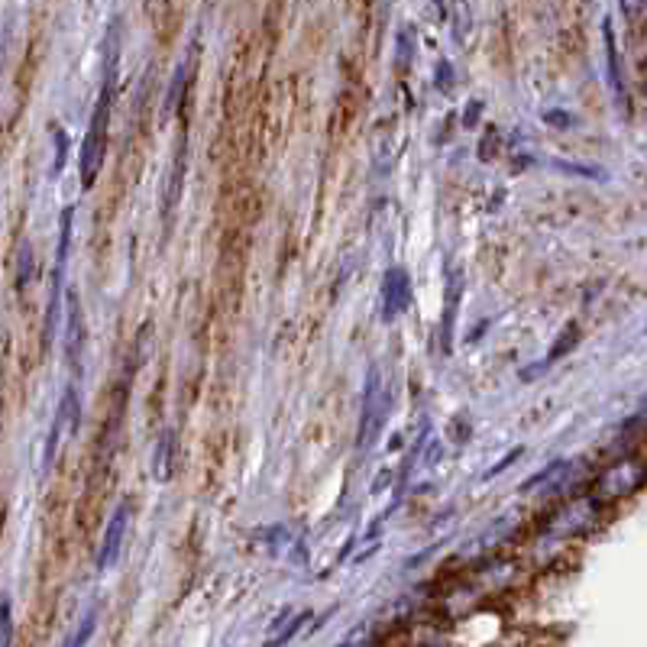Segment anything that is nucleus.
Listing matches in <instances>:
<instances>
[{
	"mask_svg": "<svg viewBox=\"0 0 647 647\" xmlns=\"http://www.w3.org/2000/svg\"><path fill=\"white\" fill-rule=\"evenodd\" d=\"M185 172H188V133H182V140H178V146H175V165H172V175H169V195H165V220H172V214L178 208Z\"/></svg>",
	"mask_w": 647,
	"mask_h": 647,
	"instance_id": "obj_8",
	"label": "nucleus"
},
{
	"mask_svg": "<svg viewBox=\"0 0 647 647\" xmlns=\"http://www.w3.org/2000/svg\"><path fill=\"white\" fill-rule=\"evenodd\" d=\"M599 518H602V502L596 499V495H583V499H576L567 508H560L547 531L557 534V538H576V534H586L589 528H593Z\"/></svg>",
	"mask_w": 647,
	"mask_h": 647,
	"instance_id": "obj_4",
	"label": "nucleus"
},
{
	"mask_svg": "<svg viewBox=\"0 0 647 647\" xmlns=\"http://www.w3.org/2000/svg\"><path fill=\"white\" fill-rule=\"evenodd\" d=\"M521 453H525V447H515L512 453H508V457H505V460H499V463H495V466H492V470H486V476H483V479H492V476H499V473H505V470H508V466H512V463H515V460L521 457Z\"/></svg>",
	"mask_w": 647,
	"mask_h": 647,
	"instance_id": "obj_21",
	"label": "nucleus"
},
{
	"mask_svg": "<svg viewBox=\"0 0 647 647\" xmlns=\"http://www.w3.org/2000/svg\"><path fill=\"white\" fill-rule=\"evenodd\" d=\"M68 321H65V360L68 366L81 369V350H85V314H81L78 292H68Z\"/></svg>",
	"mask_w": 647,
	"mask_h": 647,
	"instance_id": "obj_7",
	"label": "nucleus"
},
{
	"mask_svg": "<svg viewBox=\"0 0 647 647\" xmlns=\"http://www.w3.org/2000/svg\"><path fill=\"white\" fill-rule=\"evenodd\" d=\"M576 343H580V324H576V321H570L567 327L560 330V337H557V343H554V347H550V353H547L544 366H554V363L560 360V356H567V353H570V350L576 347Z\"/></svg>",
	"mask_w": 647,
	"mask_h": 647,
	"instance_id": "obj_13",
	"label": "nucleus"
},
{
	"mask_svg": "<svg viewBox=\"0 0 647 647\" xmlns=\"http://www.w3.org/2000/svg\"><path fill=\"white\" fill-rule=\"evenodd\" d=\"M389 408H392V398L389 389H385L379 366H369L366 373V389H363V408H360V450L373 447L382 428H385V418H389Z\"/></svg>",
	"mask_w": 647,
	"mask_h": 647,
	"instance_id": "obj_3",
	"label": "nucleus"
},
{
	"mask_svg": "<svg viewBox=\"0 0 647 647\" xmlns=\"http://www.w3.org/2000/svg\"><path fill=\"white\" fill-rule=\"evenodd\" d=\"M94 628H98V609H91L85 612V618L78 622V628H75V635L65 641V647H85L88 641H91V635H94Z\"/></svg>",
	"mask_w": 647,
	"mask_h": 647,
	"instance_id": "obj_16",
	"label": "nucleus"
},
{
	"mask_svg": "<svg viewBox=\"0 0 647 647\" xmlns=\"http://www.w3.org/2000/svg\"><path fill=\"white\" fill-rule=\"evenodd\" d=\"M52 143H55V162H52V175H62L65 162H68V133L59 123H52Z\"/></svg>",
	"mask_w": 647,
	"mask_h": 647,
	"instance_id": "obj_17",
	"label": "nucleus"
},
{
	"mask_svg": "<svg viewBox=\"0 0 647 647\" xmlns=\"http://www.w3.org/2000/svg\"><path fill=\"white\" fill-rule=\"evenodd\" d=\"M59 408L65 411V418H68V434H78V428H81V398H78V389L75 385H68V389L62 392V402H59Z\"/></svg>",
	"mask_w": 647,
	"mask_h": 647,
	"instance_id": "obj_15",
	"label": "nucleus"
},
{
	"mask_svg": "<svg viewBox=\"0 0 647 647\" xmlns=\"http://www.w3.org/2000/svg\"><path fill=\"white\" fill-rule=\"evenodd\" d=\"M567 473H570V463H567V460H557V463H550L547 470H541L538 476H531L528 483H521V492H538L544 483L554 486V483H560V479L567 476Z\"/></svg>",
	"mask_w": 647,
	"mask_h": 647,
	"instance_id": "obj_14",
	"label": "nucleus"
},
{
	"mask_svg": "<svg viewBox=\"0 0 647 647\" xmlns=\"http://www.w3.org/2000/svg\"><path fill=\"white\" fill-rule=\"evenodd\" d=\"M130 515H133L130 502H120L114 508V515H110L107 528H104V538H101V550H98V570L101 573H107L117 563L123 538H127V528H130Z\"/></svg>",
	"mask_w": 647,
	"mask_h": 647,
	"instance_id": "obj_6",
	"label": "nucleus"
},
{
	"mask_svg": "<svg viewBox=\"0 0 647 647\" xmlns=\"http://www.w3.org/2000/svg\"><path fill=\"white\" fill-rule=\"evenodd\" d=\"M33 279V246L20 243V263H17V292H26V285Z\"/></svg>",
	"mask_w": 647,
	"mask_h": 647,
	"instance_id": "obj_18",
	"label": "nucleus"
},
{
	"mask_svg": "<svg viewBox=\"0 0 647 647\" xmlns=\"http://www.w3.org/2000/svg\"><path fill=\"white\" fill-rule=\"evenodd\" d=\"M13 641V609L10 599H0V647H10Z\"/></svg>",
	"mask_w": 647,
	"mask_h": 647,
	"instance_id": "obj_19",
	"label": "nucleus"
},
{
	"mask_svg": "<svg viewBox=\"0 0 647 647\" xmlns=\"http://www.w3.org/2000/svg\"><path fill=\"white\" fill-rule=\"evenodd\" d=\"M460 295H463V279H460V272H450V279H447V301H444V330H440V337H444V353L453 350V327H457Z\"/></svg>",
	"mask_w": 647,
	"mask_h": 647,
	"instance_id": "obj_9",
	"label": "nucleus"
},
{
	"mask_svg": "<svg viewBox=\"0 0 647 647\" xmlns=\"http://www.w3.org/2000/svg\"><path fill=\"white\" fill-rule=\"evenodd\" d=\"M68 428V418L62 408H55V418H52V428H49V437H46V453H43V470H52L55 463V453H59V444H62V431Z\"/></svg>",
	"mask_w": 647,
	"mask_h": 647,
	"instance_id": "obj_12",
	"label": "nucleus"
},
{
	"mask_svg": "<svg viewBox=\"0 0 647 647\" xmlns=\"http://www.w3.org/2000/svg\"><path fill=\"white\" fill-rule=\"evenodd\" d=\"M411 305V275L405 266H389L382 279V295H379V308H382V321H395L402 318Z\"/></svg>",
	"mask_w": 647,
	"mask_h": 647,
	"instance_id": "obj_5",
	"label": "nucleus"
},
{
	"mask_svg": "<svg viewBox=\"0 0 647 647\" xmlns=\"http://www.w3.org/2000/svg\"><path fill=\"white\" fill-rule=\"evenodd\" d=\"M117 72H120V17H114L104 39V75H101V91L91 110V123L81 143L78 169H81V188H94L98 175L104 169L107 156V130H110V107H114V91H117Z\"/></svg>",
	"mask_w": 647,
	"mask_h": 647,
	"instance_id": "obj_1",
	"label": "nucleus"
},
{
	"mask_svg": "<svg viewBox=\"0 0 647 647\" xmlns=\"http://www.w3.org/2000/svg\"><path fill=\"white\" fill-rule=\"evenodd\" d=\"M172 450H175V434L165 431L156 444V453H153V476L159 479V483L172 479Z\"/></svg>",
	"mask_w": 647,
	"mask_h": 647,
	"instance_id": "obj_10",
	"label": "nucleus"
},
{
	"mask_svg": "<svg viewBox=\"0 0 647 647\" xmlns=\"http://www.w3.org/2000/svg\"><path fill=\"white\" fill-rule=\"evenodd\" d=\"M605 33V49H609V85L615 88L618 98L625 101V85H622V65H618V46H615V33H612V20L602 23Z\"/></svg>",
	"mask_w": 647,
	"mask_h": 647,
	"instance_id": "obj_11",
	"label": "nucleus"
},
{
	"mask_svg": "<svg viewBox=\"0 0 647 647\" xmlns=\"http://www.w3.org/2000/svg\"><path fill=\"white\" fill-rule=\"evenodd\" d=\"M647 486V460L641 457H622L609 463L605 470L596 476L593 495L599 502H615V499H628Z\"/></svg>",
	"mask_w": 647,
	"mask_h": 647,
	"instance_id": "obj_2",
	"label": "nucleus"
},
{
	"mask_svg": "<svg viewBox=\"0 0 647 647\" xmlns=\"http://www.w3.org/2000/svg\"><path fill=\"white\" fill-rule=\"evenodd\" d=\"M301 622H308V612H301V615L295 618V622H292V625H288V628L282 631V635H279V638H272V641H269L266 647H282L285 641H292V638H295V631L301 628Z\"/></svg>",
	"mask_w": 647,
	"mask_h": 647,
	"instance_id": "obj_20",
	"label": "nucleus"
},
{
	"mask_svg": "<svg viewBox=\"0 0 647 647\" xmlns=\"http://www.w3.org/2000/svg\"><path fill=\"white\" fill-rule=\"evenodd\" d=\"M479 110H483V104H479V101H473V107L466 110V127H473V123H476V117H479Z\"/></svg>",
	"mask_w": 647,
	"mask_h": 647,
	"instance_id": "obj_22",
	"label": "nucleus"
}]
</instances>
